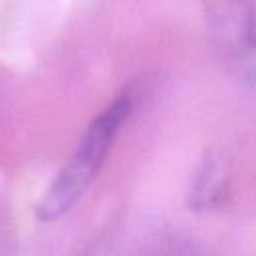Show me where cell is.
Wrapping results in <instances>:
<instances>
[{
    "mask_svg": "<svg viewBox=\"0 0 256 256\" xmlns=\"http://www.w3.org/2000/svg\"><path fill=\"white\" fill-rule=\"evenodd\" d=\"M238 70H240V74L246 78V82L252 86V90L256 92V42L236 60V62H232Z\"/></svg>",
    "mask_w": 256,
    "mask_h": 256,
    "instance_id": "cell-4",
    "label": "cell"
},
{
    "mask_svg": "<svg viewBox=\"0 0 256 256\" xmlns=\"http://www.w3.org/2000/svg\"><path fill=\"white\" fill-rule=\"evenodd\" d=\"M206 14L210 34L230 62L256 42V14L246 0H208Z\"/></svg>",
    "mask_w": 256,
    "mask_h": 256,
    "instance_id": "cell-2",
    "label": "cell"
},
{
    "mask_svg": "<svg viewBox=\"0 0 256 256\" xmlns=\"http://www.w3.org/2000/svg\"><path fill=\"white\" fill-rule=\"evenodd\" d=\"M228 196H230L228 172L220 162V158L208 154L192 176L188 204L196 212H212L222 208L228 202Z\"/></svg>",
    "mask_w": 256,
    "mask_h": 256,
    "instance_id": "cell-3",
    "label": "cell"
},
{
    "mask_svg": "<svg viewBox=\"0 0 256 256\" xmlns=\"http://www.w3.org/2000/svg\"><path fill=\"white\" fill-rule=\"evenodd\" d=\"M134 106V92L126 90L88 124L70 158L64 162L38 204V216L44 222L66 216L82 200L104 166L106 156Z\"/></svg>",
    "mask_w": 256,
    "mask_h": 256,
    "instance_id": "cell-1",
    "label": "cell"
}]
</instances>
